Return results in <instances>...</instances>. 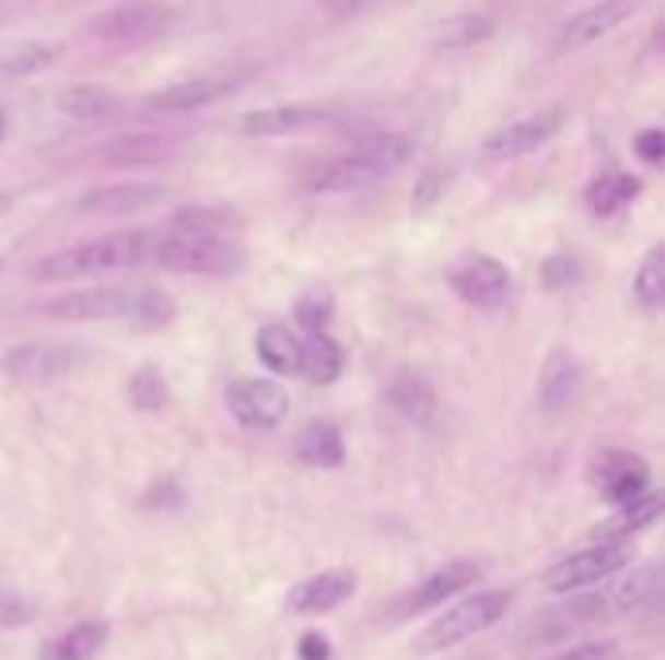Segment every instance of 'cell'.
Instances as JSON below:
<instances>
[{"label": "cell", "mask_w": 665, "mask_h": 660, "mask_svg": "<svg viewBox=\"0 0 665 660\" xmlns=\"http://www.w3.org/2000/svg\"><path fill=\"white\" fill-rule=\"evenodd\" d=\"M179 149V140L160 137V132H129L117 137L114 144L102 149V164L109 167H144V164H164L172 152Z\"/></svg>", "instance_id": "cell-19"}, {"label": "cell", "mask_w": 665, "mask_h": 660, "mask_svg": "<svg viewBox=\"0 0 665 660\" xmlns=\"http://www.w3.org/2000/svg\"><path fill=\"white\" fill-rule=\"evenodd\" d=\"M172 299L152 287H82L44 304V315L62 322H97V319H129L137 327H164L172 319Z\"/></svg>", "instance_id": "cell-1"}, {"label": "cell", "mask_w": 665, "mask_h": 660, "mask_svg": "<svg viewBox=\"0 0 665 660\" xmlns=\"http://www.w3.org/2000/svg\"><path fill=\"white\" fill-rule=\"evenodd\" d=\"M4 132H9V117H4V109H0V140H4Z\"/></svg>", "instance_id": "cell-42"}, {"label": "cell", "mask_w": 665, "mask_h": 660, "mask_svg": "<svg viewBox=\"0 0 665 660\" xmlns=\"http://www.w3.org/2000/svg\"><path fill=\"white\" fill-rule=\"evenodd\" d=\"M105 641H109V626H105V622H79L74 629H67V634H59L55 641H47L39 657L44 660H94Z\"/></svg>", "instance_id": "cell-21"}, {"label": "cell", "mask_w": 665, "mask_h": 660, "mask_svg": "<svg viewBox=\"0 0 665 660\" xmlns=\"http://www.w3.org/2000/svg\"><path fill=\"white\" fill-rule=\"evenodd\" d=\"M226 409L242 427L269 432L289 416V392L269 377H242L226 389Z\"/></svg>", "instance_id": "cell-9"}, {"label": "cell", "mask_w": 665, "mask_h": 660, "mask_svg": "<svg viewBox=\"0 0 665 660\" xmlns=\"http://www.w3.org/2000/svg\"><path fill=\"white\" fill-rule=\"evenodd\" d=\"M564 125V109H545V114L522 117L514 125H502L479 144L482 160H517L529 156L534 149H541L545 140L557 137V129Z\"/></svg>", "instance_id": "cell-10"}, {"label": "cell", "mask_w": 665, "mask_h": 660, "mask_svg": "<svg viewBox=\"0 0 665 660\" xmlns=\"http://www.w3.org/2000/svg\"><path fill=\"white\" fill-rule=\"evenodd\" d=\"M385 400L394 404V412L412 420V424H424V420H432V412H436V392L429 389L424 377H401V381H394L389 392H385Z\"/></svg>", "instance_id": "cell-29"}, {"label": "cell", "mask_w": 665, "mask_h": 660, "mask_svg": "<svg viewBox=\"0 0 665 660\" xmlns=\"http://www.w3.org/2000/svg\"><path fill=\"white\" fill-rule=\"evenodd\" d=\"M172 229H179V234H222V229H230V214L226 210H184V214H175Z\"/></svg>", "instance_id": "cell-35"}, {"label": "cell", "mask_w": 665, "mask_h": 660, "mask_svg": "<svg viewBox=\"0 0 665 660\" xmlns=\"http://www.w3.org/2000/svg\"><path fill=\"white\" fill-rule=\"evenodd\" d=\"M634 299H639L646 311H657L665 299V249L654 245L646 252V261H642L639 276H634Z\"/></svg>", "instance_id": "cell-30"}, {"label": "cell", "mask_w": 665, "mask_h": 660, "mask_svg": "<svg viewBox=\"0 0 665 660\" xmlns=\"http://www.w3.org/2000/svg\"><path fill=\"white\" fill-rule=\"evenodd\" d=\"M630 564V547L627 540H604V544L584 547L576 556L560 559L557 567L545 571V591L552 594H572V591H584V587H595V582L611 579L615 571Z\"/></svg>", "instance_id": "cell-5"}, {"label": "cell", "mask_w": 665, "mask_h": 660, "mask_svg": "<svg viewBox=\"0 0 665 660\" xmlns=\"http://www.w3.org/2000/svg\"><path fill=\"white\" fill-rule=\"evenodd\" d=\"M296 459L307 462V467H319V470H331L342 462V435L335 424L327 420H315L300 432L296 439Z\"/></svg>", "instance_id": "cell-24"}, {"label": "cell", "mask_w": 665, "mask_h": 660, "mask_svg": "<svg viewBox=\"0 0 665 660\" xmlns=\"http://www.w3.org/2000/svg\"><path fill=\"white\" fill-rule=\"evenodd\" d=\"M580 392V362L564 350H552L549 362L541 365V381H537V397L549 412L569 409Z\"/></svg>", "instance_id": "cell-20"}, {"label": "cell", "mask_w": 665, "mask_h": 660, "mask_svg": "<svg viewBox=\"0 0 665 660\" xmlns=\"http://www.w3.org/2000/svg\"><path fill=\"white\" fill-rule=\"evenodd\" d=\"M152 261L172 272H199V276H226L242 264V249L222 234H172L152 241Z\"/></svg>", "instance_id": "cell-3"}, {"label": "cell", "mask_w": 665, "mask_h": 660, "mask_svg": "<svg viewBox=\"0 0 665 660\" xmlns=\"http://www.w3.org/2000/svg\"><path fill=\"white\" fill-rule=\"evenodd\" d=\"M242 82H245L242 74H202V79L175 82V86H167L149 97V109L152 114H187V109H202V105L219 102V97H230Z\"/></svg>", "instance_id": "cell-16"}, {"label": "cell", "mask_w": 665, "mask_h": 660, "mask_svg": "<svg viewBox=\"0 0 665 660\" xmlns=\"http://www.w3.org/2000/svg\"><path fill=\"white\" fill-rule=\"evenodd\" d=\"M74 365V354L62 346H39V342H27L0 357V369L16 381H59Z\"/></svg>", "instance_id": "cell-18"}, {"label": "cell", "mask_w": 665, "mask_h": 660, "mask_svg": "<svg viewBox=\"0 0 665 660\" xmlns=\"http://www.w3.org/2000/svg\"><path fill=\"white\" fill-rule=\"evenodd\" d=\"M634 152H639L646 164H662L665 160V132L662 129H646L634 137Z\"/></svg>", "instance_id": "cell-37"}, {"label": "cell", "mask_w": 665, "mask_h": 660, "mask_svg": "<svg viewBox=\"0 0 665 660\" xmlns=\"http://www.w3.org/2000/svg\"><path fill=\"white\" fill-rule=\"evenodd\" d=\"M592 482L611 505H627L650 490V467L634 451H599L592 462Z\"/></svg>", "instance_id": "cell-11"}, {"label": "cell", "mask_w": 665, "mask_h": 660, "mask_svg": "<svg viewBox=\"0 0 665 660\" xmlns=\"http://www.w3.org/2000/svg\"><path fill=\"white\" fill-rule=\"evenodd\" d=\"M35 617V606L12 575L0 571V629H20Z\"/></svg>", "instance_id": "cell-33"}, {"label": "cell", "mask_w": 665, "mask_h": 660, "mask_svg": "<svg viewBox=\"0 0 665 660\" xmlns=\"http://www.w3.org/2000/svg\"><path fill=\"white\" fill-rule=\"evenodd\" d=\"M639 179L634 175H604V179H595L592 187H587V210H592L595 217H611L619 214L627 202L639 199Z\"/></svg>", "instance_id": "cell-28"}, {"label": "cell", "mask_w": 665, "mask_h": 660, "mask_svg": "<svg viewBox=\"0 0 665 660\" xmlns=\"http://www.w3.org/2000/svg\"><path fill=\"white\" fill-rule=\"evenodd\" d=\"M552 660H619V652L607 641H592V645H576L572 652H560V657Z\"/></svg>", "instance_id": "cell-39"}, {"label": "cell", "mask_w": 665, "mask_h": 660, "mask_svg": "<svg viewBox=\"0 0 665 660\" xmlns=\"http://www.w3.org/2000/svg\"><path fill=\"white\" fill-rule=\"evenodd\" d=\"M300 660H331V645L319 634H304L300 637Z\"/></svg>", "instance_id": "cell-41"}, {"label": "cell", "mask_w": 665, "mask_h": 660, "mask_svg": "<svg viewBox=\"0 0 665 660\" xmlns=\"http://www.w3.org/2000/svg\"><path fill=\"white\" fill-rule=\"evenodd\" d=\"M354 587H359V579H354V571H347V567L319 571L300 582V587H292L289 610L292 614H327V610L342 606V602L354 594Z\"/></svg>", "instance_id": "cell-17"}, {"label": "cell", "mask_w": 665, "mask_h": 660, "mask_svg": "<svg viewBox=\"0 0 665 660\" xmlns=\"http://www.w3.org/2000/svg\"><path fill=\"white\" fill-rule=\"evenodd\" d=\"M152 257V237L149 234H109V237H94V241L70 245V249H59L51 257L35 264V276L39 280H82V276H97V272H117V269H132V264L149 261Z\"/></svg>", "instance_id": "cell-2"}, {"label": "cell", "mask_w": 665, "mask_h": 660, "mask_svg": "<svg viewBox=\"0 0 665 660\" xmlns=\"http://www.w3.org/2000/svg\"><path fill=\"white\" fill-rule=\"evenodd\" d=\"M506 610H510L506 591H482V594H475V599H464L459 606L440 614L436 622L420 634V652H440V649H452V645H459V641H471L475 634L494 626Z\"/></svg>", "instance_id": "cell-4"}, {"label": "cell", "mask_w": 665, "mask_h": 660, "mask_svg": "<svg viewBox=\"0 0 665 660\" xmlns=\"http://www.w3.org/2000/svg\"><path fill=\"white\" fill-rule=\"evenodd\" d=\"M257 357L272 374H300V339L284 322H269V327L257 330Z\"/></svg>", "instance_id": "cell-25"}, {"label": "cell", "mask_w": 665, "mask_h": 660, "mask_svg": "<svg viewBox=\"0 0 665 660\" xmlns=\"http://www.w3.org/2000/svg\"><path fill=\"white\" fill-rule=\"evenodd\" d=\"M172 12L164 4H152V0H140V4H117V9L102 12V16L90 20V35L102 39V44H149L156 35H164L172 27Z\"/></svg>", "instance_id": "cell-7"}, {"label": "cell", "mask_w": 665, "mask_h": 660, "mask_svg": "<svg viewBox=\"0 0 665 660\" xmlns=\"http://www.w3.org/2000/svg\"><path fill=\"white\" fill-rule=\"evenodd\" d=\"M634 12H639V0H595V4H587L584 12H576L569 24L560 27L557 51H580V47L604 39L619 24H627Z\"/></svg>", "instance_id": "cell-12"}, {"label": "cell", "mask_w": 665, "mask_h": 660, "mask_svg": "<svg viewBox=\"0 0 665 660\" xmlns=\"http://www.w3.org/2000/svg\"><path fill=\"white\" fill-rule=\"evenodd\" d=\"M447 284L464 304L479 307V311H499L510 299L514 280H510V269L502 261H494L487 252H467L447 269Z\"/></svg>", "instance_id": "cell-6"}, {"label": "cell", "mask_w": 665, "mask_h": 660, "mask_svg": "<svg viewBox=\"0 0 665 660\" xmlns=\"http://www.w3.org/2000/svg\"><path fill=\"white\" fill-rule=\"evenodd\" d=\"M479 575H482V567L475 564V559H455V564L432 571L429 579H420V587H412V591L405 594L401 602H397V614L394 617L401 622V617H412V614H420V610L440 606V602H447L452 594L464 591V587H471Z\"/></svg>", "instance_id": "cell-14"}, {"label": "cell", "mask_w": 665, "mask_h": 660, "mask_svg": "<svg viewBox=\"0 0 665 660\" xmlns=\"http://www.w3.org/2000/svg\"><path fill=\"white\" fill-rule=\"evenodd\" d=\"M51 59H55L51 47L27 44V47H16L12 55H4V59H0V70H4L9 79H27V74H35V70H44Z\"/></svg>", "instance_id": "cell-34"}, {"label": "cell", "mask_w": 665, "mask_h": 660, "mask_svg": "<svg viewBox=\"0 0 665 660\" xmlns=\"http://www.w3.org/2000/svg\"><path fill=\"white\" fill-rule=\"evenodd\" d=\"M296 315H300V322H304L312 334H319V330L331 322V299L327 296H312V299H304V304L296 307Z\"/></svg>", "instance_id": "cell-36"}, {"label": "cell", "mask_w": 665, "mask_h": 660, "mask_svg": "<svg viewBox=\"0 0 665 660\" xmlns=\"http://www.w3.org/2000/svg\"><path fill=\"white\" fill-rule=\"evenodd\" d=\"M374 0H319V9L327 12V16L335 20H347V16H359V12H366Z\"/></svg>", "instance_id": "cell-40"}, {"label": "cell", "mask_w": 665, "mask_h": 660, "mask_svg": "<svg viewBox=\"0 0 665 660\" xmlns=\"http://www.w3.org/2000/svg\"><path fill=\"white\" fill-rule=\"evenodd\" d=\"M657 591H662V579H657V564H646L639 571L630 575V579L619 582V591H615V602L622 610H642V606H654L657 602Z\"/></svg>", "instance_id": "cell-31"}, {"label": "cell", "mask_w": 665, "mask_h": 660, "mask_svg": "<svg viewBox=\"0 0 665 660\" xmlns=\"http://www.w3.org/2000/svg\"><path fill=\"white\" fill-rule=\"evenodd\" d=\"M541 276L549 287H564L576 280V264H572V257H552V261H545Z\"/></svg>", "instance_id": "cell-38"}, {"label": "cell", "mask_w": 665, "mask_h": 660, "mask_svg": "<svg viewBox=\"0 0 665 660\" xmlns=\"http://www.w3.org/2000/svg\"><path fill=\"white\" fill-rule=\"evenodd\" d=\"M59 109L74 121H105L121 114V97L105 86H70L59 94Z\"/></svg>", "instance_id": "cell-22"}, {"label": "cell", "mask_w": 665, "mask_h": 660, "mask_svg": "<svg viewBox=\"0 0 665 660\" xmlns=\"http://www.w3.org/2000/svg\"><path fill=\"white\" fill-rule=\"evenodd\" d=\"M167 199L164 182H114V187H94L79 199V214H97V217H121V214H140L152 210Z\"/></svg>", "instance_id": "cell-13"}, {"label": "cell", "mask_w": 665, "mask_h": 660, "mask_svg": "<svg viewBox=\"0 0 665 660\" xmlns=\"http://www.w3.org/2000/svg\"><path fill=\"white\" fill-rule=\"evenodd\" d=\"M129 400L137 412H160L167 404V381L160 377V369L144 365L129 377Z\"/></svg>", "instance_id": "cell-32"}, {"label": "cell", "mask_w": 665, "mask_h": 660, "mask_svg": "<svg viewBox=\"0 0 665 660\" xmlns=\"http://www.w3.org/2000/svg\"><path fill=\"white\" fill-rule=\"evenodd\" d=\"M494 35V20L490 16H452L440 27H432V47L436 51H467V47L482 44Z\"/></svg>", "instance_id": "cell-27"}, {"label": "cell", "mask_w": 665, "mask_h": 660, "mask_svg": "<svg viewBox=\"0 0 665 660\" xmlns=\"http://www.w3.org/2000/svg\"><path fill=\"white\" fill-rule=\"evenodd\" d=\"M342 109L335 105H277V109H254L237 117L242 137H292V132L335 129L342 125Z\"/></svg>", "instance_id": "cell-8"}, {"label": "cell", "mask_w": 665, "mask_h": 660, "mask_svg": "<svg viewBox=\"0 0 665 660\" xmlns=\"http://www.w3.org/2000/svg\"><path fill=\"white\" fill-rule=\"evenodd\" d=\"M342 369V350L335 346V339H327L324 330L312 334L307 342H300V374L312 385H331Z\"/></svg>", "instance_id": "cell-26"}, {"label": "cell", "mask_w": 665, "mask_h": 660, "mask_svg": "<svg viewBox=\"0 0 665 660\" xmlns=\"http://www.w3.org/2000/svg\"><path fill=\"white\" fill-rule=\"evenodd\" d=\"M385 179V172L366 160L362 152H342V156L327 160V164L312 167L304 179V191L312 195H342V191H359V187H370V182Z\"/></svg>", "instance_id": "cell-15"}, {"label": "cell", "mask_w": 665, "mask_h": 660, "mask_svg": "<svg viewBox=\"0 0 665 660\" xmlns=\"http://www.w3.org/2000/svg\"><path fill=\"white\" fill-rule=\"evenodd\" d=\"M657 512H662V497L657 494H639L634 502L619 505V512H615L611 521H604L599 529H595V537L599 540H630L634 532L650 529V525L657 521Z\"/></svg>", "instance_id": "cell-23"}]
</instances>
